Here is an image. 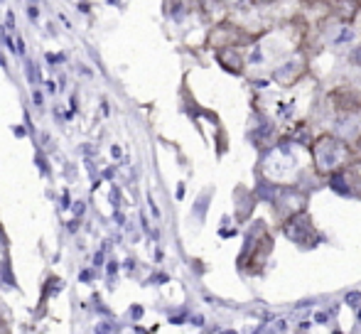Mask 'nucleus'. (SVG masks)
<instances>
[{
	"label": "nucleus",
	"mask_w": 361,
	"mask_h": 334,
	"mask_svg": "<svg viewBox=\"0 0 361 334\" xmlns=\"http://www.w3.org/2000/svg\"><path fill=\"white\" fill-rule=\"evenodd\" d=\"M305 74H307V59H305L302 54H298V57L288 59L283 67H278L276 74H273V79L283 86H293V84H298Z\"/></svg>",
	"instance_id": "423d86ee"
},
{
	"label": "nucleus",
	"mask_w": 361,
	"mask_h": 334,
	"mask_svg": "<svg viewBox=\"0 0 361 334\" xmlns=\"http://www.w3.org/2000/svg\"><path fill=\"white\" fill-rule=\"evenodd\" d=\"M354 150H357V153L361 155V135H359V138H357V145H354Z\"/></svg>",
	"instance_id": "4468645a"
},
{
	"label": "nucleus",
	"mask_w": 361,
	"mask_h": 334,
	"mask_svg": "<svg viewBox=\"0 0 361 334\" xmlns=\"http://www.w3.org/2000/svg\"><path fill=\"white\" fill-rule=\"evenodd\" d=\"M256 5H271V3H276V0H253Z\"/></svg>",
	"instance_id": "ddd939ff"
},
{
	"label": "nucleus",
	"mask_w": 361,
	"mask_h": 334,
	"mask_svg": "<svg viewBox=\"0 0 361 334\" xmlns=\"http://www.w3.org/2000/svg\"><path fill=\"white\" fill-rule=\"evenodd\" d=\"M243 42H246V32L233 23L216 25L209 35V44H214V47H238Z\"/></svg>",
	"instance_id": "39448f33"
},
{
	"label": "nucleus",
	"mask_w": 361,
	"mask_h": 334,
	"mask_svg": "<svg viewBox=\"0 0 361 334\" xmlns=\"http://www.w3.org/2000/svg\"><path fill=\"white\" fill-rule=\"evenodd\" d=\"M347 172H349V177H352V182H361V160H359V163H352V165H349L347 167Z\"/></svg>",
	"instance_id": "1a4fd4ad"
},
{
	"label": "nucleus",
	"mask_w": 361,
	"mask_h": 334,
	"mask_svg": "<svg viewBox=\"0 0 361 334\" xmlns=\"http://www.w3.org/2000/svg\"><path fill=\"white\" fill-rule=\"evenodd\" d=\"M310 153H312V160H314V170L322 177H332L352 165L354 150L349 148L342 138H337V135L322 133L310 145Z\"/></svg>",
	"instance_id": "f257e3e1"
},
{
	"label": "nucleus",
	"mask_w": 361,
	"mask_h": 334,
	"mask_svg": "<svg viewBox=\"0 0 361 334\" xmlns=\"http://www.w3.org/2000/svg\"><path fill=\"white\" fill-rule=\"evenodd\" d=\"M273 251V241L268 236L266 226L263 224H256L251 229V234L246 236V246H243V253H241V268L243 271H251V263L256 261V273L263 271V263L268 261Z\"/></svg>",
	"instance_id": "f03ea898"
},
{
	"label": "nucleus",
	"mask_w": 361,
	"mask_h": 334,
	"mask_svg": "<svg viewBox=\"0 0 361 334\" xmlns=\"http://www.w3.org/2000/svg\"><path fill=\"white\" fill-rule=\"evenodd\" d=\"M216 59H219V67H224L226 72H231V74L243 72V57L238 54L236 47H221L216 52Z\"/></svg>",
	"instance_id": "6e6552de"
},
{
	"label": "nucleus",
	"mask_w": 361,
	"mask_h": 334,
	"mask_svg": "<svg viewBox=\"0 0 361 334\" xmlns=\"http://www.w3.org/2000/svg\"><path fill=\"white\" fill-rule=\"evenodd\" d=\"M283 234L288 236L293 244L302 246V249H314V246L319 244V234L317 229H314L312 219H310L305 211H300V214L295 216H288V219H283Z\"/></svg>",
	"instance_id": "7ed1b4c3"
},
{
	"label": "nucleus",
	"mask_w": 361,
	"mask_h": 334,
	"mask_svg": "<svg viewBox=\"0 0 361 334\" xmlns=\"http://www.w3.org/2000/svg\"><path fill=\"white\" fill-rule=\"evenodd\" d=\"M352 59H354V64H359V67H361V44H359V49H357V52L352 54Z\"/></svg>",
	"instance_id": "9b49d317"
},
{
	"label": "nucleus",
	"mask_w": 361,
	"mask_h": 334,
	"mask_svg": "<svg viewBox=\"0 0 361 334\" xmlns=\"http://www.w3.org/2000/svg\"><path fill=\"white\" fill-rule=\"evenodd\" d=\"M224 3L228 8H248V5H253V0H224Z\"/></svg>",
	"instance_id": "9d476101"
},
{
	"label": "nucleus",
	"mask_w": 361,
	"mask_h": 334,
	"mask_svg": "<svg viewBox=\"0 0 361 334\" xmlns=\"http://www.w3.org/2000/svg\"><path fill=\"white\" fill-rule=\"evenodd\" d=\"M47 59H49L52 64H57V62H62V54H57V57H54V54H47Z\"/></svg>",
	"instance_id": "f8f14e48"
},
{
	"label": "nucleus",
	"mask_w": 361,
	"mask_h": 334,
	"mask_svg": "<svg viewBox=\"0 0 361 334\" xmlns=\"http://www.w3.org/2000/svg\"><path fill=\"white\" fill-rule=\"evenodd\" d=\"M273 199H276V209L283 219H288V216H295V214H300V211L307 209V194L300 192V190H295V187H283V190H278Z\"/></svg>",
	"instance_id": "20e7f679"
},
{
	"label": "nucleus",
	"mask_w": 361,
	"mask_h": 334,
	"mask_svg": "<svg viewBox=\"0 0 361 334\" xmlns=\"http://www.w3.org/2000/svg\"><path fill=\"white\" fill-rule=\"evenodd\" d=\"M329 101L337 111L342 113H357L361 111V91L352 89V86H342V89H334L329 94Z\"/></svg>",
	"instance_id": "0eeeda50"
}]
</instances>
